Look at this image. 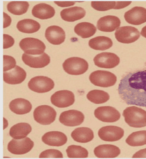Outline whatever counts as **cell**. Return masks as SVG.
I'll return each mask as SVG.
<instances>
[{"label": "cell", "instance_id": "6da1fadb", "mask_svg": "<svg viewBox=\"0 0 146 159\" xmlns=\"http://www.w3.org/2000/svg\"><path fill=\"white\" fill-rule=\"evenodd\" d=\"M118 92L128 105L146 107V70L126 75L120 81Z\"/></svg>", "mask_w": 146, "mask_h": 159}, {"label": "cell", "instance_id": "7a4b0ae2", "mask_svg": "<svg viewBox=\"0 0 146 159\" xmlns=\"http://www.w3.org/2000/svg\"><path fill=\"white\" fill-rule=\"evenodd\" d=\"M125 122L132 127L142 128L146 126V111L136 107H130L123 112Z\"/></svg>", "mask_w": 146, "mask_h": 159}, {"label": "cell", "instance_id": "3957f363", "mask_svg": "<svg viewBox=\"0 0 146 159\" xmlns=\"http://www.w3.org/2000/svg\"><path fill=\"white\" fill-rule=\"evenodd\" d=\"M64 71L71 75H80L85 73L88 69V62L80 57H73L65 60L62 64Z\"/></svg>", "mask_w": 146, "mask_h": 159}, {"label": "cell", "instance_id": "277c9868", "mask_svg": "<svg viewBox=\"0 0 146 159\" xmlns=\"http://www.w3.org/2000/svg\"><path fill=\"white\" fill-rule=\"evenodd\" d=\"M89 80L95 86L108 88L115 84L117 78L115 75L110 72L98 70L91 74Z\"/></svg>", "mask_w": 146, "mask_h": 159}, {"label": "cell", "instance_id": "5b68a950", "mask_svg": "<svg viewBox=\"0 0 146 159\" xmlns=\"http://www.w3.org/2000/svg\"><path fill=\"white\" fill-rule=\"evenodd\" d=\"M33 116L35 120L37 122L47 125L51 124L56 120L57 112L52 107L42 105L35 109Z\"/></svg>", "mask_w": 146, "mask_h": 159}, {"label": "cell", "instance_id": "8992f818", "mask_svg": "<svg viewBox=\"0 0 146 159\" xmlns=\"http://www.w3.org/2000/svg\"><path fill=\"white\" fill-rule=\"evenodd\" d=\"M19 46L25 53L28 55H40L44 53L46 45L38 39L27 37L22 39Z\"/></svg>", "mask_w": 146, "mask_h": 159}, {"label": "cell", "instance_id": "52a82bcc", "mask_svg": "<svg viewBox=\"0 0 146 159\" xmlns=\"http://www.w3.org/2000/svg\"><path fill=\"white\" fill-rule=\"evenodd\" d=\"M29 89L38 93H45L49 92L54 88V82L53 80L45 76H39L33 77L28 84Z\"/></svg>", "mask_w": 146, "mask_h": 159}, {"label": "cell", "instance_id": "ba28073f", "mask_svg": "<svg viewBox=\"0 0 146 159\" xmlns=\"http://www.w3.org/2000/svg\"><path fill=\"white\" fill-rule=\"evenodd\" d=\"M115 36L118 42L129 44L137 41L140 38V34L135 27L130 26H122L116 30Z\"/></svg>", "mask_w": 146, "mask_h": 159}, {"label": "cell", "instance_id": "9c48e42d", "mask_svg": "<svg viewBox=\"0 0 146 159\" xmlns=\"http://www.w3.org/2000/svg\"><path fill=\"white\" fill-rule=\"evenodd\" d=\"M33 142L28 137L21 139H12L7 145V149L11 154L24 155L28 153L33 147Z\"/></svg>", "mask_w": 146, "mask_h": 159}, {"label": "cell", "instance_id": "30bf717a", "mask_svg": "<svg viewBox=\"0 0 146 159\" xmlns=\"http://www.w3.org/2000/svg\"><path fill=\"white\" fill-rule=\"evenodd\" d=\"M96 66L101 68L111 69L118 66L120 63V58L115 54L110 52H103L94 57Z\"/></svg>", "mask_w": 146, "mask_h": 159}, {"label": "cell", "instance_id": "8fae6325", "mask_svg": "<svg viewBox=\"0 0 146 159\" xmlns=\"http://www.w3.org/2000/svg\"><path fill=\"white\" fill-rule=\"evenodd\" d=\"M94 115L99 120L108 123L117 121L121 116L117 109L110 106L99 107L95 110Z\"/></svg>", "mask_w": 146, "mask_h": 159}, {"label": "cell", "instance_id": "7c38bea8", "mask_svg": "<svg viewBox=\"0 0 146 159\" xmlns=\"http://www.w3.org/2000/svg\"><path fill=\"white\" fill-rule=\"evenodd\" d=\"M52 104L59 108L70 107L75 102V96L72 92L68 90L58 91L51 97Z\"/></svg>", "mask_w": 146, "mask_h": 159}, {"label": "cell", "instance_id": "4fadbf2b", "mask_svg": "<svg viewBox=\"0 0 146 159\" xmlns=\"http://www.w3.org/2000/svg\"><path fill=\"white\" fill-rule=\"evenodd\" d=\"M84 114L77 110H69L61 113L59 120L64 125L74 127L80 125L84 120Z\"/></svg>", "mask_w": 146, "mask_h": 159}, {"label": "cell", "instance_id": "5bb4252c", "mask_svg": "<svg viewBox=\"0 0 146 159\" xmlns=\"http://www.w3.org/2000/svg\"><path fill=\"white\" fill-rule=\"evenodd\" d=\"M123 129L116 126H106L101 127L98 131V135L102 140L108 142L117 141L124 136Z\"/></svg>", "mask_w": 146, "mask_h": 159}, {"label": "cell", "instance_id": "9a60e30c", "mask_svg": "<svg viewBox=\"0 0 146 159\" xmlns=\"http://www.w3.org/2000/svg\"><path fill=\"white\" fill-rule=\"evenodd\" d=\"M126 22L131 25H138L146 22V9L135 7L126 11L124 14Z\"/></svg>", "mask_w": 146, "mask_h": 159}, {"label": "cell", "instance_id": "2e32d148", "mask_svg": "<svg viewBox=\"0 0 146 159\" xmlns=\"http://www.w3.org/2000/svg\"><path fill=\"white\" fill-rule=\"evenodd\" d=\"M121 24L120 19L114 16H106L98 20L97 27L103 32H113L118 29Z\"/></svg>", "mask_w": 146, "mask_h": 159}, {"label": "cell", "instance_id": "e0dca14e", "mask_svg": "<svg viewBox=\"0 0 146 159\" xmlns=\"http://www.w3.org/2000/svg\"><path fill=\"white\" fill-rule=\"evenodd\" d=\"M22 59L26 65L33 68H44L49 65L51 61L50 57L46 53L37 57L24 53L22 55Z\"/></svg>", "mask_w": 146, "mask_h": 159}, {"label": "cell", "instance_id": "ac0fdd59", "mask_svg": "<svg viewBox=\"0 0 146 159\" xmlns=\"http://www.w3.org/2000/svg\"><path fill=\"white\" fill-rule=\"evenodd\" d=\"M47 40L53 45L62 43L66 39V33L62 27L52 25L46 29L45 34Z\"/></svg>", "mask_w": 146, "mask_h": 159}, {"label": "cell", "instance_id": "d6986e66", "mask_svg": "<svg viewBox=\"0 0 146 159\" xmlns=\"http://www.w3.org/2000/svg\"><path fill=\"white\" fill-rule=\"evenodd\" d=\"M26 77V72L19 66H15L11 71L4 72V82L8 84H19L24 81Z\"/></svg>", "mask_w": 146, "mask_h": 159}, {"label": "cell", "instance_id": "ffe728a7", "mask_svg": "<svg viewBox=\"0 0 146 159\" xmlns=\"http://www.w3.org/2000/svg\"><path fill=\"white\" fill-rule=\"evenodd\" d=\"M42 140L48 145L59 147L66 144L67 138L64 133L61 132L50 131L45 133L42 136Z\"/></svg>", "mask_w": 146, "mask_h": 159}, {"label": "cell", "instance_id": "44dd1931", "mask_svg": "<svg viewBox=\"0 0 146 159\" xmlns=\"http://www.w3.org/2000/svg\"><path fill=\"white\" fill-rule=\"evenodd\" d=\"M95 155L100 158H114L118 156L120 150L116 146L105 144L98 146L94 150Z\"/></svg>", "mask_w": 146, "mask_h": 159}, {"label": "cell", "instance_id": "7402d4cb", "mask_svg": "<svg viewBox=\"0 0 146 159\" xmlns=\"http://www.w3.org/2000/svg\"><path fill=\"white\" fill-rule=\"evenodd\" d=\"M86 11L82 7H74L62 10L61 12L62 19L64 21L73 22L82 19L85 16Z\"/></svg>", "mask_w": 146, "mask_h": 159}, {"label": "cell", "instance_id": "603a6c76", "mask_svg": "<svg viewBox=\"0 0 146 159\" xmlns=\"http://www.w3.org/2000/svg\"><path fill=\"white\" fill-rule=\"evenodd\" d=\"M32 14L34 17L41 20L51 19L55 15V10L48 4L41 3L37 4L33 7Z\"/></svg>", "mask_w": 146, "mask_h": 159}, {"label": "cell", "instance_id": "cb8c5ba5", "mask_svg": "<svg viewBox=\"0 0 146 159\" xmlns=\"http://www.w3.org/2000/svg\"><path fill=\"white\" fill-rule=\"evenodd\" d=\"M9 107L14 113L23 115L31 111L32 106L27 99L19 98L12 100L9 104Z\"/></svg>", "mask_w": 146, "mask_h": 159}, {"label": "cell", "instance_id": "d4e9b609", "mask_svg": "<svg viewBox=\"0 0 146 159\" xmlns=\"http://www.w3.org/2000/svg\"><path fill=\"white\" fill-rule=\"evenodd\" d=\"M71 136L75 141L81 143H88L94 137L93 130L88 127L76 128L72 131Z\"/></svg>", "mask_w": 146, "mask_h": 159}, {"label": "cell", "instance_id": "484cf974", "mask_svg": "<svg viewBox=\"0 0 146 159\" xmlns=\"http://www.w3.org/2000/svg\"><path fill=\"white\" fill-rule=\"evenodd\" d=\"M31 131L32 127L28 123H17L11 128L10 135L14 139H21L26 138Z\"/></svg>", "mask_w": 146, "mask_h": 159}, {"label": "cell", "instance_id": "4316f807", "mask_svg": "<svg viewBox=\"0 0 146 159\" xmlns=\"http://www.w3.org/2000/svg\"><path fill=\"white\" fill-rule=\"evenodd\" d=\"M113 41L109 37L100 36L92 39L89 41V45L91 48L96 50L104 51L112 47Z\"/></svg>", "mask_w": 146, "mask_h": 159}, {"label": "cell", "instance_id": "83f0119b", "mask_svg": "<svg viewBox=\"0 0 146 159\" xmlns=\"http://www.w3.org/2000/svg\"><path fill=\"white\" fill-rule=\"evenodd\" d=\"M16 27L19 31L25 34H33L38 31L41 25L38 22L31 19H24L17 22Z\"/></svg>", "mask_w": 146, "mask_h": 159}, {"label": "cell", "instance_id": "f1b7e54d", "mask_svg": "<svg viewBox=\"0 0 146 159\" xmlns=\"http://www.w3.org/2000/svg\"><path fill=\"white\" fill-rule=\"evenodd\" d=\"M74 32L83 39H87L93 36L97 31L96 27L90 22H80L74 29Z\"/></svg>", "mask_w": 146, "mask_h": 159}, {"label": "cell", "instance_id": "f546056e", "mask_svg": "<svg viewBox=\"0 0 146 159\" xmlns=\"http://www.w3.org/2000/svg\"><path fill=\"white\" fill-rule=\"evenodd\" d=\"M126 143L132 147L146 145V130L134 132L128 137Z\"/></svg>", "mask_w": 146, "mask_h": 159}, {"label": "cell", "instance_id": "4dcf8cb0", "mask_svg": "<svg viewBox=\"0 0 146 159\" xmlns=\"http://www.w3.org/2000/svg\"><path fill=\"white\" fill-rule=\"evenodd\" d=\"M29 7L28 2L25 1L11 2L7 5V9L13 15H22L27 12Z\"/></svg>", "mask_w": 146, "mask_h": 159}, {"label": "cell", "instance_id": "1f68e13d", "mask_svg": "<svg viewBox=\"0 0 146 159\" xmlns=\"http://www.w3.org/2000/svg\"><path fill=\"white\" fill-rule=\"evenodd\" d=\"M87 98L89 101L95 104L105 103L110 99L109 93L105 91L94 89L87 94Z\"/></svg>", "mask_w": 146, "mask_h": 159}, {"label": "cell", "instance_id": "d6a6232c", "mask_svg": "<svg viewBox=\"0 0 146 159\" xmlns=\"http://www.w3.org/2000/svg\"><path fill=\"white\" fill-rule=\"evenodd\" d=\"M68 158H85L88 157V152L80 146H69L66 150Z\"/></svg>", "mask_w": 146, "mask_h": 159}, {"label": "cell", "instance_id": "836d02e7", "mask_svg": "<svg viewBox=\"0 0 146 159\" xmlns=\"http://www.w3.org/2000/svg\"><path fill=\"white\" fill-rule=\"evenodd\" d=\"M116 4V2H92L91 6L97 11H106L114 9Z\"/></svg>", "mask_w": 146, "mask_h": 159}, {"label": "cell", "instance_id": "e575fe53", "mask_svg": "<svg viewBox=\"0 0 146 159\" xmlns=\"http://www.w3.org/2000/svg\"><path fill=\"white\" fill-rule=\"evenodd\" d=\"M40 158H62L63 155L61 152L56 149H48L42 152L39 156Z\"/></svg>", "mask_w": 146, "mask_h": 159}, {"label": "cell", "instance_id": "d590c367", "mask_svg": "<svg viewBox=\"0 0 146 159\" xmlns=\"http://www.w3.org/2000/svg\"><path fill=\"white\" fill-rule=\"evenodd\" d=\"M16 63L14 57L4 55V72L14 69L16 66Z\"/></svg>", "mask_w": 146, "mask_h": 159}, {"label": "cell", "instance_id": "8d00e7d4", "mask_svg": "<svg viewBox=\"0 0 146 159\" xmlns=\"http://www.w3.org/2000/svg\"><path fill=\"white\" fill-rule=\"evenodd\" d=\"M4 49L9 48L14 45L15 43V40L9 35L4 34Z\"/></svg>", "mask_w": 146, "mask_h": 159}, {"label": "cell", "instance_id": "74e56055", "mask_svg": "<svg viewBox=\"0 0 146 159\" xmlns=\"http://www.w3.org/2000/svg\"><path fill=\"white\" fill-rule=\"evenodd\" d=\"M133 158H146V149H142L134 154Z\"/></svg>", "mask_w": 146, "mask_h": 159}, {"label": "cell", "instance_id": "f35d334b", "mask_svg": "<svg viewBox=\"0 0 146 159\" xmlns=\"http://www.w3.org/2000/svg\"><path fill=\"white\" fill-rule=\"evenodd\" d=\"M116 2V6L114 9L118 10V9H123L127 7L131 4V2Z\"/></svg>", "mask_w": 146, "mask_h": 159}, {"label": "cell", "instance_id": "ab89813d", "mask_svg": "<svg viewBox=\"0 0 146 159\" xmlns=\"http://www.w3.org/2000/svg\"><path fill=\"white\" fill-rule=\"evenodd\" d=\"M54 3L61 7L71 6L75 4L74 2H54Z\"/></svg>", "mask_w": 146, "mask_h": 159}, {"label": "cell", "instance_id": "60d3db41", "mask_svg": "<svg viewBox=\"0 0 146 159\" xmlns=\"http://www.w3.org/2000/svg\"><path fill=\"white\" fill-rule=\"evenodd\" d=\"M4 28L7 27V26H10V25L11 24V19L9 15L6 14L5 12H4Z\"/></svg>", "mask_w": 146, "mask_h": 159}, {"label": "cell", "instance_id": "b9f144b4", "mask_svg": "<svg viewBox=\"0 0 146 159\" xmlns=\"http://www.w3.org/2000/svg\"><path fill=\"white\" fill-rule=\"evenodd\" d=\"M141 34L144 37L146 38V26H144L141 30Z\"/></svg>", "mask_w": 146, "mask_h": 159}]
</instances>
